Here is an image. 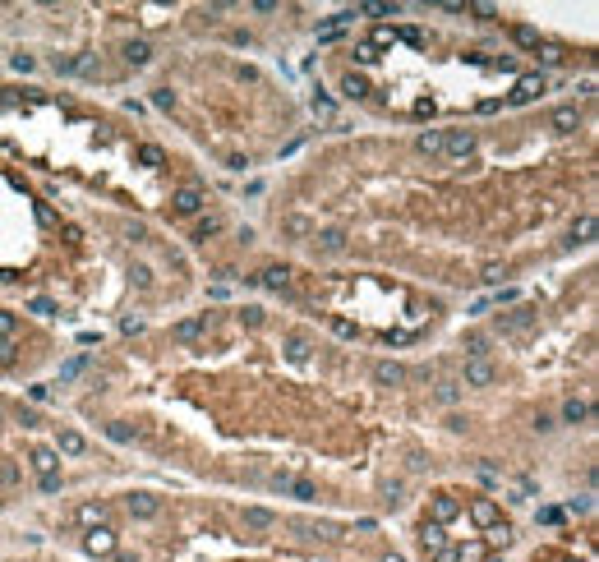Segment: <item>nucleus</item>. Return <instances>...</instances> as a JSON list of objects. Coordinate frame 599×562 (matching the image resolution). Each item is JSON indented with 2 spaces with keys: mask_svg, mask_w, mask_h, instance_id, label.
I'll use <instances>...</instances> for the list:
<instances>
[{
  "mask_svg": "<svg viewBox=\"0 0 599 562\" xmlns=\"http://www.w3.org/2000/svg\"><path fill=\"white\" fill-rule=\"evenodd\" d=\"M351 97L397 120H456L544 97V69L502 42L438 23H374L337 51Z\"/></svg>",
  "mask_w": 599,
  "mask_h": 562,
  "instance_id": "nucleus-1",
  "label": "nucleus"
},
{
  "mask_svg": "<svg viewBox=\"0 0 599 562\" xmlns=\"http://www.w3.org/2000/svg\"><path fill=\"white\" fill-rule=\"evenodd\" d=\"M526 562H595V558H590V544L581 553H577V544H549V549L530 553Z\"/></svg>",
  "mask_w": 599,
  "mask_h": 562,
  "instance_id": "nucleus-2",
  "label": "nucleus"
},
{
  "mask_svg": "<svg viewBox=\"0 0 599 562\" xmlns=\"http://www.w3.org/2000/svg\"><path fill=\"white\" fill-rule=\"evenodd\" d=\"M19 562H23V558H19ZM28 562H46V558H28Z\"/></svg>",
  "mask_w": 599,
  "mask_h": 562,
  "instance_id": "nucleus-3",
  "label": "nucleus"
}]
</instances>
